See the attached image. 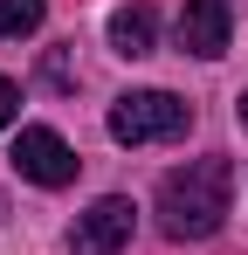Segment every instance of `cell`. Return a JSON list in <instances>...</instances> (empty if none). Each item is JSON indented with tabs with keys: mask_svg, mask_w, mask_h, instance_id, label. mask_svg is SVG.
<instances>
[{
	"mask_svg": "<svg viewBox=\"0 0 248 255\" xmlns=\"http://www.w3.org/2000/svg\"><path fill=\"white\" fill-rule=\"evenodd\" d=\"M131 228H138V207H131L124 193H104L90 214H76L69 249H76V255H118L124 242H131Z\"/></svg>",
	"mask_w": 248,
	"mask_h": 255,
	"instance_id": "4",
	"label": "cell"
},
{
	"mask_svg": "<svg viewBox=\"0 0 248 255\" xmlns=\"http://www.w3.org/2000/svg\"><path fill=\"white\" fill-rule=\"evenodd\" d=\"M14 172L35 179V186H69V179H76V152H69L62 131L21 125V138H14Z\"/></svg>",
	"mask_w": 248,
	"mask_h": 255,
	"instance_id": "3",
	"label": "cell"
},
{
	"mask_svg": "<svg viewBox=\"0 0 248 255\" xmlns=\"http://www.w3.org/2000/svg\"><path fill=\"white\" fill-rule=\"evenodd\" d=\"M186 125H193V104L172 97V90H124L111 104L118 145H165V138H186Z\"/></svg>",
	"mask_w": 248,
	"mask_h": 255,
	"instance_id": "2",
	"label": "cell"
},
{
	"mask_svg": "<svg viewBox=\"0 0 248 255\" xmlns=\"http://www.w3.org/2000/svg\"><path fill=\"white\" fill-rule=\"evenodd\" d=\"M152 42H159V14H152L145 0H131V7H118V14H111V48H118L124 62L152 55Z\"/></svg>",
	"mask_w": 248,
	"mask_h": 255,
	"instance_id": "6",
	"label": "cell"
},
{
	"mask_svg": "<svg viewBox=\"0 0 248 255\" xmlns=\"http://www.w3.org/2000/svg\"><path fill=\"white\" fill-rule=\"evenodd\" d=\"M242 125H248V90H242Z\"/></svg>",
	"mask_w": 248,
	"mask_h": 255,
	"instance_id": "9",
	"label": "cell"
},
{
	"mask_svg": "<svg viewBox=\"0 0 248 255\" xmlns=\"http://www.w3.org/2000/svg\"><path fill=\"white\" fill-rule=\"evenodd\" d=\"M14 118H21V90H14V83H7V76H0V131L14 125Z\"/></svg>",
	"mask_w": 248,
	"mask_h": 255,
	"instance_id": "8",
	"label": "cell"
},
{
	"mask_svg": "<svg viewBox=\"0 0 248 255\" xmlns=\"http://www.w3.org/2000/svg\"><path fill=\"white\" fill-rule=\"evenodd\" d=\"M41 7H48V0H0V42L35 35V28H41Z\"/></svg>",
	"mask_w": 248,
	"mask_h": 255,
	"instance_id": "7",
	"label": "cell"
},
{
	"mask_svg": "<svg viewBox=\"0 0 248 255\" xmlns=\"http://www.w3.org/2000/svg\"><path fill=\"white\" fill-rule=\"evenodd\" d=\"M228 42H235V14H228V0H186L179 7V48L186 55H228Z\"/></svg>",
	"mask_w": 248,
	"mask_h": 255,
	"instance_id": "5",
	"label": "cell"
},
{
	"mask_svg": "<svg viewBox=\"0 0 248 255\" xmlns=\"http://www.w3.org/2000/svg\"><path fill=\"white\" fill-rule=\"evenodd\" d=\"M235 207V172L228 159H193V166L159 179V228L172 242H207L221 235V221Z\"/></svg>",
	"mask_w": 248,
	"mask_h": 255,
	"instance_id": "1",
	"label": "cell"
}]
</instances>
